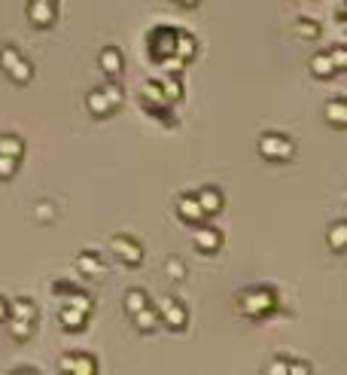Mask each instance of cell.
Returning a JSON list of instances; mask_svg holds the SVG:
<instances>
[{"mask_svg":"<svg viewBox=\"0 0 347 375\" xmlns=\"http://www.w3.org/2000/svg\"><path fill=\"white\" fill-rule=\"evenodd\" d=\"M237 305H241L244 314L250 317H268L274 308H277V293L271 287H253V290H244L237 296Z\"/></svg>","mask_w":347,"mask_h":375,"instance_id":"6da1fadb","label":"cell"},{"mask_svg":"<svg viewBox=\"0 0 347 375\" xmlns=\"http://www.w3.org/2000/svg\"><path fill=\"white\" fill-rule=\"evenodd\" d=\"M256 146H259V155L265 162H289L296 155V144L287 134H277V132H265Z\"/></svg>","mask_w":347,"mask_h":375,"instance_id":"7a4b0ae2","label":"cell"},{"mask_svg":"<svg viewBox=\"0 0 347 375\" xmlns=\"http://www.w3.org/2000/svg\"><path fill=\"white\" fill-rule=\"evenodd\" d=\"M0 68H4L6 77L13 80V82H18V86H25V82L34 80L31 61H25L22 52H18L15 46H4V49H0Z\"/></svg>","mask_w":347,"mask_h":375,"instance_id":"3957f363","label":"cell"},{"mask_svg":"<svg viewBox=\"0 0 347 375\" xmlns=\"http://www.w3.org/2000/svg\"><path fill=\"white\" fill-rule=\"evenodd\" d=\"M155 311H159V324L174 329V333H183V329H186V324H189L186 305H183L180 299H174V296H164L159 305H155Z\"/></svg>","mask_w":347,"mask_h":375,"instance_id":"277c9868","label":"cell"},{"mask_svg":"<svg viewBox=\"0 0 347 375\" xmlns=\"http://www.w3.org/2000/svg\"><path fill=\"white\" fill-rule=\"evenodd\" d=\"M110 250H113L119 260H122L128 269H140V262H143V247L134 241V238H128V235H113L110 238Z\"/></svg>","mask_w":347,"mask_h":375,"instance_id":"5b68a950","label":"cell"},{"mask_svg":"<svg viewBox=\"0 0 347 375\" xmlns=\"http://www.w3.org/2000/svg\"><path fill=\"white\" fill-rule=\"evenodd\" d=\"M52 293L64 299V305H73V308L86 311V314H91V308H95V302H91L89 293L77 290V287H73V284H67V281H52Z\"/></svg>","mask_w":347,"mask_h":375,"instance_id":"8992f818","label":"cell"},{"mask_svg":"<svg viewBox=\"0 0 347 375\" xmlns=\"http://www.w3.org/2000/svg\"><path fill=\"white\" fill-rule=\"evenodd\" d=\"M58 369L67 372V375H95L98 372V360L91 354H79V351H70L58 360Z\"/></svg>","mask_w":347,"mask_h":375,"instance_id":"52a82bcc","label":"cell"},{"mask_svg":"<svg viewBox=\"0 0 347 375\" xmlns=\"http://www.w3.org/2000/svg\"><path fill=\"white\" fill-rule=\"evenodd\" d=\"M174 43H177V27H168V25H159L155 31L150 34V52L155 61H162L164 55H174Z\"/></svg>","mask_w":347,"mask_h":375,"instance_id":"ba28073f","label":"cell"},{"mask_svg":"<svg viewBox=\"0 0 347 375\" xmlns=\"http://www.w3.org/2000/svg\"><path fill=\"white\" fill-rule=\"evenodd\" d=\"M58 18V6L52 4H40V0H27V22L34 27H52Z\"/></svg>","mask_w":347,"mask_h":375,"instance_id":"9c48e42d","label":"cell"},{"mask_svg":"<svg viewBox=\"0 0 347 375\" xmlns=\"http://www.w3.org/2000/svg\"><path fill=\"white\" fill-rule=\"evenodd\" d=\"M177 214L183 223H192V226H198V223H204V210H201L198 205V198H195V192H186V196H180L177 198Z\"/></svg>","mask_w":347,"mask_h":375,"instance_id":"30bf717a","label":"cell"},{"mask_svg":"<svg viewBox=\"0 0 347 375\" xmlns=\"http://www.w3.org/2000/svg\"><path fill=\"white\" fill-rule=\"evenodd\" d=\"M195 247L198 253H216L223 247V232L214 226H201L198 223V232H195Z\"/></svg>","mask_w":347,"mask_h":375,"instance_id":"8fae6325","label":"cell"},{"mask_svg":"<svg viewBox=\"0 0 347 375\" xmlns=\"http://www.w3.org/2000/svg\"><path fill=\"white\" fill-rule=\"evenodd\" d=\"M195 198H198L201 210H204V217H216L219 210H223V205H225L223 192H219L216 186H204V189H198V192H195Z\"/></svg>","mask_w":347,"mask_h":375,"instance_id":"7c38bea8","label":"cell"},{"mask_svg":"<svg viewBox=\"0 0 347 375\" xmlns=\"http://www.w3.org/2000/svg\"><path fill=\"white\" fill-rule=\"evenodd\" d=\"M98 64H100V70H104L110 80H119V73H122V68H125L122 52H119L116 46H104V52L98 55Z\"/></svg>","mask_w":347,"mask_h":375,"instance_id":"4fadbf2b","label":"cell"},{"mask_svg":"<svg viewBox=\"0 0 347 375\" xmlns=\"http://www.w3.org/2000/svg\"><path fill=\"white\" fill-rule=\"evenodd\" d=\"M77 269H79V274H86V278H104V274H107V265L95 250L79 253L77 256Z\"/></svg>","mask_w":347,"mask_h":375,"instance_id":"5bb4252c","label":"cell"},{"mask_svg":"<svg viewBox=\"0 0 347 375\" xmlns=\"http://www.w3.org/2000/svg\"><path fill=\"white\" fill-rule=\"evenodd\" d=\"M58 324L67 329V333H79V329H86L89 314H86V311H79V308H73V305H64L58 311Z\"/></svg>","mask_w":347,"mask_h":375,"instance_id":"9a60e30c","label":"cell"},{"mask_svg":"<svg viewBox=\"0 0 347 375\" xmlns=\"http://www.w3.org/2000/svg\"><path fill=\"white\" fill-rule=\"evenodd\" d=\"M323 116H326V122L332 128H347V98H341V95L332 98L323 107Z\"/></svg>","mask_w":347,"mask_h":375,"instance_id":"2e32d148","label":"cell"},{"mask_svg":"<svg viewBox=\"0 0 347 375\" xmlns=\"http://www.w3.org/2000/svg\"><path fill=\"white\" fill-rule=\"evenodd\" d=\"M86 107H89V113L98 116V119H107L110 113H116V107L110 104V98L104 95V89L89 91V95H86Z\"/></svg>","mask_w":347,"mask_h":375,"instance_id":"e0dca14e","label":"cell"},{"mask_svg":"<svg viewBox=\"0 0 347 375\" xmlns=\"http://www.w3.org/2000/svg\"><path fill=\"white\" fill-rule=\"evenodd\" d=\"M308 68H310V73H314L317 80H332L338 73L329 52H314V55H310V61H308Z\"/></svg>","mask_w":347,"mask_h":375,"instance_id":"ac0fdd59","label":"cell"},{"mask_svg":"<svg viewBox=\"0 0 347 375\" xmlns=\"http://www.w3.org/2000/svg\"><path fill=\"white\" fill-rule=\"evenodd\" d=\"M174 55H180L183 61H192L198 55V40L189 31H177V43H174Z\"/></svg>","mask_w":347,"mask_h":375,"instance_id":"d6986e66","label":"cell"},{"mask_svg":"<svg viewBox=\"0 0 347 375\" xmlns=\"http://www.w3.org/2000/svg\"><path fill=\"white\" fill-rule=\"evenodd\" d=\"M6 308H9L6 317H15V320H31V324H34V317H37V305L31 299H25V296L6 302Z\"/></svg>","mask_w":347,"mask_h":375,"instance_id":"ffe728a7","label":"cell"},{"mask_svg":"<svg viewBox=\"0 0 347 375\" xmlns=\"http://www.w3.org/2000/svg\"><path fill=\"white\" fill-rule=\"evenodd\" d=\"M131 320H134V326L140 329V333H152V329L159 326V311H155L152 305H143L140 311H134Z\"/></svg>","mask_w":347,"mask_h":375,"instance_id":"44dd1931","label":"cell"},{"mask_svg":"<svg viewBox=\"0 0 347 375\" xmlns=\"http://www.w3.org/2000/svg\"><path fill=\"white\" fill-rule=\"evenodd\" d=\"M0 155H9V159L22 162L25 155V141L18 134H0Z\"/></svg>","mask_w":347,"mask_h":375,"instance_id":"7402d4cb","label":"cell"},{"mask_svg":"<svg viewBox=\"0 0 347 375\" xmlns=\"http://www.w3.org/2000/svg\"><path fill=\"white\" fill-rule=\"evenodd\" d=\"M329 247H332L335 253L347 250V223L344 220H338V223H332V229H329Z\"/></svg>","mask_w":347,"mask_h":375,"instance_id":"603a6c76","label":"cell"},{"mask_svg":"<svg viewBox=\"0 0 347 375\" xmlns=\"http://www.w3.org/2000/svg\"><path fill=\"white\" fill-rule=\"evenodd\" d=\"M159 86H162V95L168 98V104H174V101L183 98V82L177 80V73H168V80H162Z\"/></svg>","mask_w":347,"mask_h":375,"instance_id":"cb8c5ba5","label":"cell"},{"mask_svg":"<svg viewBox=\"0 0 347 375\" xmlns=\"http://www.w3.org/2000/svg\"><path fill=\"white\" fill-rule=\"evenodd\" d=\"M143 305H150V296H146V290L134 287V290H128V293H125V311H128V314L140 311Z\"/></svg>","mask_w":347,"mask_h":375,"instance_id":"d4e9b609","label":"cell"},{"mask_svg":"<svg viewBox=\"0 0 347 375\" xmlns=\"http://www.w3.org/2000/svg\"><path fill=\"white\" fill-rule=\"evenodd\" d=\"M6 324H9V333H13L18 342H25V338H31L34 333V324L31 320H15V317H6Z\"/></svg>","mask_w":347,"mask_h":375,"instance_id":"484cf974","label":"cell"},{"mask_svg":"<svg viewBox=\"0 0 347 375\" xmlns=\"http://www.w3.org/2000/svg\"><path fill=\"white\" fill-rule=\"evenodd\" d=\"M296 34L301 37V40H317V37H320V25L314 22V18H299V22H296Z\"/></svg>","mask_w":347,"mask_h":375,"instance_id":"4316f807","label":"cell"},{"mask_svg":"<svg viewBox=\"0 0 347 375\" xmlns=\"http://www.w3.org/2000/svg\"><path fill=\"white\" fill-rule=\"evenodd\" d=\"M164 272H168L171 281H183V278H186V265H183V260H177V256H171V260L164 262Z\"/></svg>","mask_w":347,"mask_h":375,"instance_id":"83f0119b","label":"cell"},{"mask_svg":"<svg viewBox=\"0 0 347 375\" xmlns=\"http://www.w3.org/2000/svg\"><path fill=\"white\" fill-rule=\"evenodd\" d=\"M155 64H159L162 70H168V73H180L183 68H186V61H183L180 55H164V58H162V61H155Z\"/></svg>","mask_w":347,"mask_h":375,"instance_id":"f1b7e54d","label":"cell"},{"mask_svg":"<svg viewBox=\"0 0 347 375\" xmlns=\"http://www.w3.org/2000/svg\"><path fill=\"white\" fill-rule=\"evenodd\" d=\"M104 95L110 98V104H113L116 110L119 107H122V101H125V95H122V86H119V82L113 80V82H107V86H104Z\"/></svg>","mask_w":347,"mask_h":375,"instance_id":"f546056e","label":"cell"},{"mask_svg":"<svg viewBox=\"0 0 347 375\" xmlns=\"http://www.w3.org/2000/svg\"><path fill=\"white\" fill-rule=\"evenodd\" d=\"M18 168V159H9V155H0V180H13Z\"/></svg>","mask_w":347,"mask_h":375,"instance_id":"4dcf8cb0","label":"cell"},{"mask_svg":"<svg viewBox=\"0 0 347 375\" xmlns=\"http://www.w3.org/2000/svg\"><path fill=\"white\" fill-rule=\"evenodd\" d=\"M329 55H332V64H335V70L341 73L347 68V49L344 46H335V49H329Z\"/></svg>","mask_w":347,"mask_h":375,"instance_id":"1f68e13d","label":"cell"},{"mask_svg":"<svg viewBox=\"0 0 347 375\" xmlns=\"http://www.w3.org/2000/svg\"><path fill=\"white\" fill-rule=\"evenodd\" d=\"M287 375V360H274V366H268V375Z\"/></svg>","mask_w":347,"mask_h":375,"instance_id":"d6a6232c","label":"cell"},{"mask_svg":"<svg viewBox=\"0 0 347 375\" xmlns=\"http://www.w3.org/2000/svg\"><path fill=\"white\" fill-rule=\"evenodd\" d=\"M37 214H40V220L46 223V220H52V217H49V214H52V208H49V205H40V208H37Z\"/></svg>","mask_w":347,"mask_h":375,"instance_id":"836d02e7","label":"cell"},{"mask_svg":"<svg viewBox=\"0 0 347 375\" xmlns=\"http://www.w3.org/2000/svg\"><path fill=\"white\" fill-rule=\"evenodd\" d=\"M6 314H9V308H6V299L0 296V320H6Z\"/></svg>","mask_w":347,"mask_h":375,"instance_id":"e575fe53","label":"cell"},{"mask_svg":"<svg viewBox=\"0 0 347 375\" xmlns=\"http://www.w3.org/2000/svg\"><path fill=\"white\" fill-rule=\"evenodd\" d=\"M177 4H183V6H198L201 0H177Z\"/></svg>","mask_w":347,"mask_h":375,"instance_id":"d590c367","label":"cell"},{"mask_svg":"<svg viewBox=\"0 0 347 375\" xmlns=\"http://www.w3.org/2000/svg\"><path fill=\"white\" fill-rule=\"evenodd\" d=\"M40 4H52V0H40Z\"/></svg>","mask_w":347,"mask_h":375,"instance_id":"8d00e7d4","label":"cell"}]
</instances>
